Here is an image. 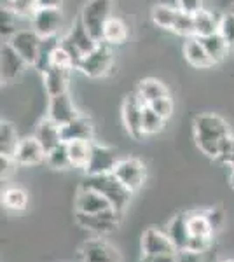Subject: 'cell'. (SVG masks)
Segmentation results:
<instances>
[{
	"mask_svg": "<svg viewBox=\"0 0 234 262\" xmlns=\"http://www.w3.org/2000/svg\"><path fill=\"white\" fill-rule=\"evenodd\" d=\"M194 142L198 149L210 159H220L227 154L232 143L229 124L222 117L211 112H203L194 117Z\"/></svg>",
	"mask_w": 234,
	"mask_h": 262,
	"instance_id": "obj_1",
	"label": "cell"
},
{
	"mask_svg": "<svg viewBox=\"0 0 234 262\" xmlns=\"http://www.w3.org/2000/svg\"><path fill=\"white\" fill-rule=\"evenodd\" d=\"M82 187L93 189V191L100 192L101 196H105L110 201V205L114 206V210H117L119 213H124L131 201V192L130 189H126L124 185L119 182V179L114 173H103V175H88L82 182Z\"/></svg>",
	"mask_w": 234,
	"mask_h": 262,
	"instance_id": "obj_2",
	"label": "cell"
},
{
	"mask_svg": "<svg viewBox=\"0 0 234 262\" xmlns=\"http://www.w3.org/2000/svg\"><path fill=\"white\" fill-rule=\"evenodd\" d=\"M112 18V0H88L80 11V21L86 30L101 42L107 21Z\"/></svg>",
	"mask_w": 234,
	"mask_h": 262,
	"instance_id": "obj_3",
	"label": "cell"
},
{
	"mask_svg": "<svg viewBox=\"0 0 234 262\" xmlns=\"http://www.w3.org/2000/svg\"><path fill=\"white\" fill-rule=\"evenodd\" d=\"M112 60L114 58H112V49H110V46L105 44V42H100L91 53H88L86 56L82 58L77 70H80L86 77H91V79L103 77L110 70V67H112Z\"/></svg>",
	"mask_w": 234,
	"mask_h": 262,
	"instance_id": "obj_4",
	"label": "cell"
},
{
	"mask_svg": "<svg viewBox=\"0 0 234 262\" xmlns=\"http://www.w3.org/2000/svg\"><path fill=\"white\" fill-rule=\"evenodd\" d=\"M143 108H145V103H143V100L138 96L137 91L130 93L124 98V101H122V108H121L122 124H124L127 135L133 137L135 140H140L142 137H145L142 129Z\"/></svg>",
	"mask_w": 234,
	"mask_h": 262,
	"instance_id": "obj_5",
	"label": "cell"
},
{
	"mask_svg": "<svg viewBox=\"0 0 234 262\" xmlns=\"http://www.w3.org/2000/svg\"><path fill=\"white\" fill-rule=\"evenodd\" d=\"M114 175L117 177L119 182L130 189L131 192H137L147 179V168L140 159L137 158H122L114 168Z\"/></svg>",
	"mask_w": 234,
	"mask_h": 262,
	"instance_id": "obj_6",
	"label": "cell"
},
{
	"mask_svg": "<svg viewBox=\"0 0 234 262\" xmlns=\"http://www.w3.org/2000/svg\"><path fill=\"white\" fill-rule=\"evenodd\" d=\"M80 262H122L121 253L101 236L84 242L79 248Z\"/></svg>",
	"mask_w": 234,
	"mask_h": 262,
	"instance_id": "obj_7",
	"label": "cell"
},
{
	"mask_svg": "<svg viewBox=\"0 0 234 262\" xmlns=\"http://www.w3.org/2000/svg\"><path fill=\"white\" fill-rule=\"evenodd\" d=\"M75 221L82 229H86L89 232L96 236H105L110 232L117 231L119 224H121V213L117 210H107L103 213H96V215H82V213H74Z\"/></svg>",
	"mask_w": 234,
	"mask_h": 262,
	"instance_id": "obj_8",
	"label": "cell"
},
{
	"mask_svg": "<svg viewBox=\"0 0 234 262\" xmlns=\"http://www.w3.org/2000/svg\"><path fill=\"white\" fill-rule=\"evenodd\" d=\"M11 48L27 61L28 67H33L39 56V49L42 44V37L33 28H19L14 35L7 40Z\"/></svg>",
	"mask_w": 234,
	"mask_h": 262,
	"instance_id": "obj_9",
	"label": "cell"
},
{
	"mask_svg": "<svg viewBox=\"0 0 234 262\" xmlns=\"http://www.w3.org/2000/svg\"><path fill=\"white\" fill-rule=\"evenodd\" d=\"M30 21H32V28L42 39L58 37L63 28V23H65L59 7H39Z\"/></svg>",
	"mask_w": 234,
	"mask_h": 262,
	"instance_id": "obj_10",
	"label": "cell"
},
{
	"mask_svg": "<svg viewBox=\"0 0 234 262\" xmlns=\"http://www.w3.org/2000/svg\"><path fill=\"white\" fill-rule=\"evenodd\" d=\"M114 206L110 205V201L105 196H101L100 192L93 191V189L82 187L77 191L74 203V213H82V215H96V213H103L107 210H112Z\"/></svg>",
	"mask_w": 234,
	"mask_h": 262,
	"instance_id": "obj_11",
	"label": "cell"
},
{
	"mask_svg": "<svg viewBox=\"0 0 234 262\" xmlns=\"http://www.w3.org/2000/svg\"><path fill=\"white\" fill-rule=\"evenodd\" d=\"M119 163L117 152L112 147L101 145V143L93 142L91 158L86 166L88 175H103V173H112L116 164Z\"/></svg>",
	"mask_w": 234,
	"mask_h": 262,
	"instance_id": "obj_12",
	"label": "cell"
},
{
	"mask_svg": "<svg viewBox=\"0 0 234 262\" xmlns=\"http://www.w3.org/2000/svg\"><path fill=\"white\" fill-rule=\"evenodd\" d=\"M163 253H178V250L164 231L148 227L142 234V255H163Z\"/></svg>",
	"mask_w": 234,
	"mask_h": 262,
	"instance_id": "obj_13",
	"label": "cell"
},
{
	"mask_svg": "<svg viewBox=\"0 0 234 262\" xmlns=\"http://www.w3.org/2000/svg\"><path fill=\"white\" fill-rule=\"evenodd\" d=\"M79 116L77 107L74 105L69 93H63V95L49 96L48 103V117L51 121H54L58 126H65L70 121H74Z\"/></svg>",
	"mask_w": 234,
	"mask_h": 262,
	"instance_id": "obj_14",
	"label": "cell"
},
{
	"mask_svg": "<svg viewBox=\"0 0 234 262\" xmlns=\"http://www.w3.org/2000/svg\"><path fill=\"white\" fill-rule=\"evenodd\" d=\"M27 61L11 48L9 42H2V49H0V77L2 82H12L23 74Z\"/></svg>",
	"mask_w": 234,
	"mask_h": 262,
	"instance_id": "obj_15",
	"label": "cell"
},
{
	"mask_svg": "<svg viewBox=\"0 0 234 262\" xmlns=\"http://www.w3.org/2000/svg\"><path fill=\"white\" fill-rule=\"evenodd\" d=\"M12 158L19 166H37L46 161V150L35 137H27L19 140V145Z\"/></svg>",
	"mask_w": 234,
	"mask_h": 262,
	"instance_id": "obj_16",
	"label": "cell"
},
{
	"mask_svg": "<svg viewBox=\"0 0 234 262\" xmlns=\"http://www.w3.org/2000/svg\"><path fill=\"white\" fill-rule=\"evenodd\" d=\"M61 138L63 142H75V140H86L95 142V126L93 121L86 116H79L69 124L61 126Z\"/></svg>",
	"mask_w": 234,
	"mask_h": 262,
	"instance_id": "obj_17",
	"label": "cell"
},
{
	"mask_svg": "<svg viewBox=\"0 0 234 262\" xmlns=\"http://www.w3.org/2000/svg\"><path fill=\"white\" fill-rule=\"evenodd\" d=\"M70 70L72 69H67V67L51 65L49 69L42 74V77H44L46 93H48L49 96H56V95H63V93H69Z\"/></svg>",
	"mask_w": 234,
	"mask_h": 262,
	"instance_id": "obj_18",
	"label": "cell"
},
{
	"mask_svg": "<svg viewBox=\"0 0 234 262\" xmlns=\"http://www.w3.org/2000/svg\"><path fill=\"white\" fill-rule=\"evenodd\" d=\"M33 137L39 140V143L42 147H44L46 154H48L49 150H53L54 147H58L59 143L63 142L61 138V126H58L54 121H51L48 116L44 117V119L39 121V124H37L35 128V135Z\"/></svg>",
	"mask_w": 234,
	"mask_h": 262,
	"instance_id": "obj_19",
	"label": "cell"
},
{
	"mask_svg": "<svg viewBox=\"0 0 234 262\" xmlns=\"http://www.w3.org/2000/svg\"><path fill=\"white\" fill-rule=\"evenodd\" d=\"M164 232L169 236V239L173 242L178 252L187 250V247H189V243H190L189 227H187V212L177 213L175 217L168 222Z\"/></svg>",
	"mask_w": 234,
	"mask_h": 262,
	"instance_id": "obj_20",
	"label": "cell"
},
{
	"mask_svg": "<svg viewBox=\"0 0 234 262\" xmlns=\"http://www.w3.org/2000/svg\"><path fill=\"white\" fill-rule=\"evenodd\" d=\"M184 56L187 63L194 69H208V67L214 65L199 37H187L184 44Z\"/></svg>",
	"mask_w": 234,
	"mask_h": 262,
	"instance_id": "obj_21",
	"label": "cell"
},
{
	"mask_svg": "<svg viewBox=\"0 0 234 262\" xmlns=\"http://www.w3.org/2000/svg\"><path fill=\"white\" fill-rule=\"evenodd\" d=\"M187 227H189L190 239H214L215 231L211 229L206 219L205 210L203 212H187Z\"/></svg>",
	"mask_w": 234,
	"mask_h": 262,
	"instance_id": "obj_22",
	"label": "cell"
},
{
	"mask_svg": "<svg viewBox=\"0 0 234 262\" xmlns=\"http://www.w3.org/2000/svg\"><path fill=\"white\" fill-rule=\"evenodd\" d=\"M127 37H130V28H127V25L119 18V16H112V18L107 21V25H105L101 42H105L110 48H114V46L124 44L127 40Z\"/></svg>",
	"mask_w": 234,
	"mask_h": 262,
	"instance_id": "obj_23",
	"label": "cell"
},
{
	"mask_svg": "<svg viewBox=\"0 0 234 262\" xmlns=\"http://www.w3.org/2000/svg\"><path fill=\"white\" fill-rule=\"evenodd\" d=\"M67 37L74 42V46L84 54V56H86L88 53H91V51L95 49L98 44H100V42L95 40V37H93L91 33L86 30V27H84L80 19L70 28V32L67 33Z\"/></svg>",
	"mask_w": 234,
	"mask_h": 262,
	"instance_id": "obj_24",
	"label": "cell"
},
{
	"mask_svg": "<svg viewBox=\"0 0 234 262\" xmlns=\"http://www.w3.org/2000/svg\"><path fill=\"white\" fill-rule=\"evenodd\" d=\"M135 91L138 93V96L143 100L145 105H151L152 101L169 95L168 88H166L161 81H157V79H143V81L138 82V86Z\"/></svg>",
	"mask_w": 234,
	"mask_h": 262,
	"instance_id": "obj_25",
	"label": "cell"
},
{
	"mask_svg": "<svg viewBox=\"0 0 234 262\" xmlns=\"http://www.w3.org/2000/svg\"><path fill=\"white\" fill-rule=\"evenodd\" d=\"M178 7H172L166 6V4H157V6L152 7L151 11V18L154 21L156 27L163 28V30L173 32L177 23V16H178Z\"/></svg>",
	"mask_w": 234,
	"mask_h": 262,
	"instance_id": "obj_26",
	"label": "cell"
},
{
	"mask_svg": "<svg viewBox=\"0 0 234 262\" xmlns=\"http://www.w3.org/2000/svg\"><path fill=\"white\" fill-rule=\"evenodd\" d=\"M199 39H201L203 46H205V49L208 53V56H210L211 61H214V65H215V63H220L225 56H227L229 46H227V42H225V39L220 35L219 32L211 33V35H206V37H199Z\"/></svg>",
	"mask_w": 234,
	"mask_h": 262,
	"instance_id": "obj_27",
	"label": "cell"
},
{
	"mask_svg": "<svg viewBox=\"0 0 234 262\" xmlns=\"http://www.w3.org/2000/svg\"><path fill=\"white\" fill-rule=\"evenodd\" d=\"M19 135L16 126L9 121L0 122V154L12 156L19 145Z\"/></svg>",
	"mask_w": 234,
	"mask_h": 262,
	"instance_id": "obj_28",
	"label": "cell"
},
{
	"mask_svg": "<svg viewBox=\"0 0 234 262\" xmlns=\"http://www.w3.org/2000/svg\"><path fill=\"white\" fill-rule=\"evenodd\" d=\"M69 147V156L74 168H82L86 170L89 158H91V150H93V142H86V140H75V142H69L67 143Z\"/></svg>",
	"mask_w": 234,
	"mask_h": 262,
	"instance_id": "obj_29",
	"label": "cell"
},
{
	"mask_svg": "<svg viewBox=\"0 0 234 262\" xmlns=\"http://www.w3.org/2000/svg\"><path fill=\"white\" fill-rule=\"evenodd\" d=\"M59 40L61 37H48V39H42L40 49H39V56H37V61L33 65V69L39 70L40 74H44L46 70L53 65V56H54V51L58 49Z\"/></svg>",
	"mask_w": 234,
	"mask_h": 262,
	"instance_id": "obj_30",
	"label": "cell"
},
{
	"mask_svg": "<svg viewBox=\"0 0 234 262\" xmlns=\"http://www.w3.org/2000/svg\"><path fill=\"white\" fill-rule=\"evenodd\" d=\"M219 21L210 11L199 9L194 12V37H206L219 32Z\"/></svg>",
	"mask_w": 234,
	"mask_h": 262,
	"instance_id": "obj_31",
	"label": "cell"
},
{
	"mask_svg": "<svg viewBox=\"0 0 234 262\" xmlns=\"http://www.w3.org/2000/svg\"><path fill=\"white\" fill-rule=\"evenodd\" d=\"M2 205L12 212H21L28 205V194L19 187H11L2 194Z\"/></svg>",
	"mask_w": 234,
	"mask_h": 262,
	"instance_id": "obj_32",
	"label": "cell"
},
{
	"mask_svg": "<svg viewBox=\"0 0 234 262\" xmlns=\"http://www.w3.org/2000/svg\"><path fill=\"white\" fill-rule=\"evenodd\" d=\"M46 163L49 164L54 170H67V168L72 166L70 156H69V147H67V142H61L58 147H54L53 150H49L46 154Z\"/></svg>",
	"mask_w": 234,
	"mask_h": 262,
	"instance_id": "obj_33",
	"label": "cell"
},
{
	"mask_svg": "<svg viewBox=\"0 0 234 262\" xmlns=\"http://www.w3.org/2000/svg\"><path fill=\"white\" fill-rule=\"evenodd\" d=\"M166 119L161 117L154 108H151L148 105H145L143 108V117H142V129L143 135H156L163 129Z\"/></svg>",
	"mask_w": 234,
	"mask_h": 262,
	"instance_id": "obj_34",
	"label": "cell"
},
{
	"mask_svg": "<svg viewBox=\"0 0 234 262\" xmlns=\"http://www.w3.org/2000/svg\"><path fill=\"white\" fill-rule=\"evenodd\" d=\"M18 19L19 16H16L9 7H2V12H0V28H2V39L6 42L19 30Z\"/></svg>",
	"mask_w": 234,
	"mask_h": 262,
	"instance_id": "obj_35",
	"label": "cell"
},
{
	"mask_svg": "<svg viewBox=\"0 0 234 262\" xmlns=\"http://www.w3.org/2000/svg\"><path fill=\"white\" fill-rule=\"evenodd\" d=\"M6 7L14 12L19 18H30L35 14V11L39 9V2L37 0H7Z\"/></svg>",
	"mask_w": 234,
	"mask_h": 262,
	"instance_id": "obj_36",
	"label": "cell"
},
{
	"mask_svg": "<svg viewBox=\"0 0 234 262\" xmlns=\"http://www.w3.org/2000/svg\"><path fill=\"white\" fill-rule=\"evenodd\" d=\"M173 33L182 37H194V14H189V12L178 11L177 16V23L175 28H173Z\"/></svg>",
	"mask_w": 234,
	"mask_h": 262,
	"instance_id": "obj_37",
	"label": "cell"
},
{
	"mask_svg": "<svg viewBox=\"0 0 234 262\" xmlns=\"http://www.w3.org/2000/svg\"><path fill=\"white\" fill-rule=\"evenodd\" d=\"M219 33L227 42L229 49H234V11H227L225 14L220 16Z\"/></svg>",
	"mask_w": 234,
	"mask_h": 262,
	"instance_id": "obj_38",
	"label": "cell"
},
{
	"mask_svg": "<svg viewBox=\"0 0 234 262\" xmlns=\"http://www.w3.org/2000/svg\"><path fill=\"white\" fill-rule=\"evenodd\" d=\"M177 262H220L215 259L214 252L205 250V252H193V250H180L177 255Z\"/></svg>",
	"mask_w": 234,
	"mask_h": 262,
	"instance_id": "obj_39",
	"label": "cell"
},
{
	"mask_svg": "<svg viewBox=\"0 0 234 262\" xmlns=\"http://www.w3.org/2000/svg\"><path fill=\"white\" fill-rule=\"evenodd\" d=\"M148 107L154 108V111L159 114L161 117H164V119L168 121L169 117H172V114H173V100H172V96L168 95V96H163V98L152 101Z\"/></svg>",
	"mask_w": 234,
	"mask_h": 262,
	"instance_id": "obj_40",
	"label": "cell"
},
{
	"mask_svg": "<svg viewBox=\"0 0 234 262\" xmlns=\"http://www.w3.org/2000/svg\"><path fill=\"white\" fill-rule=\"evenodd\" d=\"M205 213H206V219H208V222H210L211 229L219 231L220 227H222V222H224V212H222V208H220V206L206 208Z\"/></svg>",
	"mask_w": 234,
	"mask_h": 262,
	"instance_id": "obj_41",
	"label": "cell"
},
{
	"mask_svg": "<svg viewBox=\"0 0 234 262\" xmlns=\"http://www.w3.org/2000/svg\"><path fill=\"white\" fill-rule=\"evenodd\" d=\"M18 166V163L14 161L12 156H6V154H0V175H2V180L7 179L14 168Z\"/></svg>",
	"mask_w": 234,
	"mask_h": 262,
	"instance_id": "obj_42",
	"label": "cell"
},
{
	"mask_svg": "<svg viewBox=\"0 0 234 262\" xmlns=\"http://www.w3.org/2000/svg\"><path fill=\"white\" fill-rule=\"evenodd\" d=\"M177 7L184 12L194 14L199 9H203V0H177Z\"/></svg>",
	"mask_w": 234,
	"mask_h": 262,
	"instance_id": "obj_43",
	"label": "cell"
},
{
	"mask_svg": "<svg viewBox=\"0 0 234 262\" xmlns=\"http://www.w3.org/2000/svg\"><path fill=\"white\" fill-rule=\"evenodd\" d=\"M178 253H163V255H142L140 262H177Z\"/></svg>",
	"mask_w": 234,
	"mask_h": 262,
	"instance_id": "obj_44",
	"label": "cell"
},
{
	"mask_svg": "<svg viewBox=\"0 0 234 262\" xmlns=\"http://www.w3.org/2000/svg\"><path fill=\"white\" fill-rule=\"evenodd\" d=\"M222 161L225 164H229L231 168H234V138H232V143H231V147H229V150H227V154L224 156V159Z\"/></svg>",
	"mask_w": 234,
	"mask_h": 262,
	"instance_id": "obj_45",
	"label": "cell"
},
{
	"mask_svg": "<svg viewBox=\"0 0 234 262\" xmlns=\"http://www.w3.org/2000/svg\"><path fill=\"white\" fill-rule=\"evenodd\" d=\"M39 7H61L63 0H37Z\"/></svg>",
	"mask_w": 234,
	"mask_h": 262,
	"instance_id": "obj_46",
	"label": "cell"
},
{
	"mask_svg": "<svg viewBox=\"0 0 234 262\" xmlns=\"http://www.w3.org/2000/svg\"><path fill=\"white\" fill-rule=\"evenodd\" d=\"M229 185H231V189L234 191V168H232V171L229 173Z\"/></svg>",
	"mask_w": 234,
	"mask_h": 262,
	"instance_id": "obj_47",
	"label": "cell"
},
{
	"mask_svg": "<svg viewBox=\"0 0 234 262\" xmlns=\"http://www.w3.org/2000/svg\"><path fill=\"white\" fill-rule=\"evenodd\" d=\"M220 262H234V259H225V260H220Z\"/></svg>",
	"mask_w": 234,
	"mask_h": 262,
	"instance_id": "obj_48",
	"label": "cell"
},
{
	"mask_svg": "<svg viewBox=\"0 0 234 262\" xmlns=\"http://www.w3.org/2000/svg\"><path fill=\"white\" fill-rule=\"evenodd\" d=\"M229 11H234V2L231 4V9H229Z\"/></svg>",
	"mask_w": 234,
	"mask_h": 262,
	"instance_id": "obj_49",
	"label": "cell"
}]
</instances>
